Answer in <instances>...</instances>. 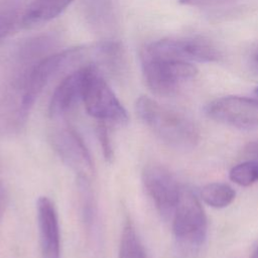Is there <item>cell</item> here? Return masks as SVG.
I'll use <instances>...</instances> for the list:
<instances>
[{"label":"cell","instance_id":"22","mask_svg":"<svg viewBox=\"0 0 258 258\" xmlns=\"http://www.w3.org/2000/svg\"><path fill=\"white\" fill-rule=\"evenodd\" d=\"M249 258H258V246L254 249V251L252 252V254Z\"/></svg>","mask_w":258,"mask_h":258},{"label":"cell","instance_id":"9","mask_svg":"<svg viewBox=\"0 0 258 258\" xmlns=\"http://www.w3.org/2000/svg\"><path fill=\"white\" fill-rule=\"evenodd\" d=\"M52 146L62 161L78 173L90 177L94 171L91 154L81 136L71 127L57 129L52 133Z\"/></svg>","mask_w":258,"mask_h":258},{"label":"cell","instance_id":"3","mask_svg":"<svg viewBox=\"0 0 258 258\" xmlns=\"http://www.w3.org/2000/svg\"><path fill=\"white\" fill-rule=\"evenodd\" d=\"M82 103L99 123L125 125L129 116L107 81L93 64L85 66Z\"/></svg>","mask_w":258,"mask_h":258},{"label":"cell","instance_id":"5","mask_svg":"<svg viewBox=\"0 0 258 258\" xmlns=\"http://www.w3.org/2000/svg\"><path fill=\"white\" fill-rule=\"evenodd\" d=\"M172 232L181 245L197 248L204 244L208 220L197 196L188 188L181 187L178 204L172 215Z\"/></svg>","mask_w":258,"mask_h":258},{"label":"cell","instance_id":"24","mask_svg":"<svg viewBox=\"0 0 258 258\" xmlns=\"http://www.w3.org/2000/svg\"><path fill=\"white\" fill-rule=\"evenodd\" d=\"M255 93H256V94H257V95H258V87H257V88H256V90H255Z\"/></svg>","mask_w":258,"mask_h":258},{"label":"cell","instance_id":"17","mask_svg":"<svg viewBox=\"0 0 258 258\" xmlns=\"http://www.w3.org/2000/svg\"><path fill=\"white\" fill-rule=\"evenodd\" d=\"M97 133H98L99 140H100V143H101L103 151H104L105 158L108 160L112 159L113 158V148H112L111 141L109 138L107 125L104 123H99L98 128H97Z\"/></svg>","mask_w":258,"mask_h":258},{"label":"cell","instance_id":"13","mask_svg":"<svg viewBox=\"0 0 258 258\" xmlns=\"http://www.w3.org/2000/svg\"><path fill=\"white\" fill-rule=\"evenodd\" d=\"M118 258H147L145 249L130 219H126L122 229Z\"/></svg>","mask_w":258,"mask_h":258},{"label":"cell","instance_id":"16","mask_svg":"<svg viewBox=\"0 0 258 258\" xmlns=\"http://www.w3.org/2000/svg\"><path fill=\"white\" fill-rule=\"evenodd\" d=\"M236 0H178V3L183 6L194 7L203 10H218L232 6Z\"/></svg>","mask_w":258,"mask_h":258},{"label":"cell","instance_id":"19","mask_svg":"<svg viewBox=\"0 0 258 258\" xmlns=\"http://www.w3.org/2000/svg\"><path fill=\"white\" fill-rule=\"evenodd\" d=\"M6 206H7V192H6L4 183L0 177V221L2 220L3 215L5 213Z\"/></svg>","mask_w":258,"mask_h":258},{"label":"cell","instance_id":"7","mask_svg":"<svg viewBox=\"0 0 258 258\" xmlns=\"http://www.w3.org/2000/svg\"><path fill=\"white\" fill-rule=\"evenodd\" d=\"M142 182L158 213L166 220L171 219L182 187L175 176L165 166L152 163L143 169Z\"/></svg>","mask_w":258,"mask_h":258},{"label":"cell","instance_id":"21","mask_svg":"<svg viewBox=\"0 0 258 258\" xmlns=\"http://www.w3.org/2000/svg\"><path fill=\"white\" fill-rule=\"evenodd\" d=\"M251 62H252V66L254 67V69H256L258 71V57H251Z\"/></svg>","mask_w":258,"mask_h":258},{"label":"cell","instance_id":"6","mask_svg":"<svg viewBox=\"0 0 258 258\" xmlns=\"http://www.w3.org/2000/svg\"><path fill=\"white\" fill-rule=\"evenodd\" d=\"M142 52L186 62H215L222 57L221 51L209 39L200 36L164 38L145 45Z\"/></svg>","mask_w":258,"mask_h":258},{"label":"cell","instance_id":"20","mask_svg":"<svg viewBox=\"0 0 258 258\" xmlns=\"http://www.w3.org/2000/svg\"><path fill=\"white\" fill-rule=\"evenodd\" d=\"M246 151L250 155H258V142H253L250 143L246 147Z\"/></svg>","mask_w":258,"mask_h":258},{"label":"cell","instance_id":"18","mask_svg":"<svg viewBox=\"0 0 258 258\" xmlns=\"http://www.w3.org/2000/svg\"><path fill=\"white\" fill-rule=\"evenodd\" d=\"M16 23V15L12 12L0 14V40L4 39L14 28Z\"/></svg>","mask_w":258,"mask_h":258},{"label":"cell","instance_id":"2","mask_svg":"<svg viewBox=\"0 0 258 258\" xmlns=\"http://www.w3.org/2000/svg\"><path fill=\"white\" fill-rule=\"evenodd\" d=\"M80 54V48H68L49 54L38 60L23 76L18 87V102L12 117L14 126H20L25 122L35 101L53 76L77 59Z\"/></svg>","mask_w":258,"mask_h":258},{"label":"cell","instance_id":"23","mask_svg":"<svg viewBox=\"0 0 258 258\" xmlns=\"http://www.w3.org/2000/svg\"><path fill=\"white\" fill-rule=\"evenodd\" d=\"M257 56H258V45L253 49L251 54V57H257Z\"/></svg>","mask_w":258,"mask_h":258},{"label":"cell","instance_id":"11","mask_svg":"<svg viewBox=\"0 0 258 258\" xmlns=\"http://www.w3.org/2000/svg\"><path fill=\"white\" fill-rule=\"evenodd\" d=\"M85 66L66 76L55 87L48 104L51 118H60L82 102Z\"/></svg>","mask_w":258,"mask_h":258},{"label":"cell","instance_id":"4","mask_svg":"<svg viewBox=\"0 0 258 258\" xmlns=\"http://www.w3.org/2000/svg\"><path fill=\"white\" fill-rule=\"evenodd\" d=\"M141 70L148 89L155 95L168 97L184 84L194 80L198 68L181 60L153 56L141 51Z\"/></svg>","mask_w":258,"mask_h":258},{"label":"cell","instance_id":"8","mask_svg":"<svg viewBox=\"0 0 258 258\" xmlns=\"http://www.w3.org/2000/svg\"><path fill=\"white\" fill-rule=\"evenodd\" d=\"M205 112L212 120L240 129L258 127V100L227 96L210 102Z\"/></svg>","mask_w":258,"mask_h":258},{"label":"cell","instance_id":"14","mask_svg":"<svg viewBox=\"0 0 258 258\" xmlns=\"http://www.w3.org/2000/svg\"><path fill=\"white\" fill-rule=\"evenodd\" d=\"M236 192L232 186L222 182H212L201 189L202 200L210 207L222 209L228 207L235 199Z\"/></svg>","mask_w":258,"mask_h":258},{"label":"cell","instance_id":"15","mask_svg":"<svg viewBox=\"0 0 258 258\" xmlns=\"http://www.w3.org/2000/svg\"><path fill=\"white\" fill-rule=\"evenodd\" d=\"M230 179L241 186H249L258 181V160L241 162L230 170Z\"/></svg>","mask_w":258,"mask_h":258},{"label":"cell","instance_id":"10","mask_svg":"<svg viewBox=\"0 0 258 258\" xmlns=\"http://www.w3.org/2000/svg\"><path fill=\"white\" fill-rule=\"evenodd\" d=\"M36 216L40 252L42 258H60V230L57 212L47 197H39Z\"/></svg>","mask_w":258,"mask_h":258},{"label":"cell","instance_id":"12","mask_svg":"<svg viewBox=\"0 0 258 258\" xmlns=\"http://www.w3.org/2000/svg\"><path fill=\"white\" fill-rule=\"evenodd\" d=\"M74 0H33L22 14L21 23L25 27H32L46 23L59 14Z\"/></svg>","mask_w":258,"mask_h":258},{"label":"cell","instance_id":"1","mask_svg":"<svg viewBox=\"0 0 258 258\" xmlns=\"http://www.w3.org/2000/svg\"><path fill=\"white\" fill-rule=\"evenodd\" d=\"M135 108L140 120L166 144L174 148L191 149L199 143L198 127L179 112L165 107L147 96L139 97Z\"/></svg>","mask_w":258,"mask_h":258}]
</instances>
